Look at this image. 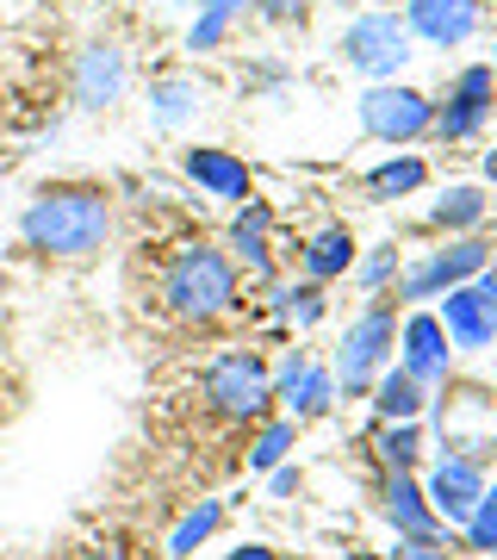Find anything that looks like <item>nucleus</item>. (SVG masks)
I'll list each match as a JSON object with an SVG mask.
<instances>
[{"mask_svg":"<svg viewBox=\"0 0 497 560\" xmlns=\"http://www.w3.org/2000/svg\"><path fill=\"white\" fill-rule=\"evenodd\" d=\"M392 349H398V318H392L386 300H374L355 324H348V337H342V349H336V368H330V374H336V393L360 399V393L379 381V368H392Z\"/></svg>","mask_w":497,"mask_h":560,"instance_id":"nucleus-4","label":"nucleus"},{"mask_svg":"<svg viewBox=\"0 0 497 560\" xmlns=\"http://www.w3.org/2000/svg\"><path fill=\"white\" fill-rule=\"evenodd\" d=\"M156 113H162V119H180V113H187V88H180V81H162V88H156Z\"/></svg>","mask_w":497,"mask_h":560,"instance_id":"nucleus-30","label":"nucleus"},{"mask_svg":"<svg viewBox=\"0 0 497 560\" xmlns=\"http://www.w3.org/2000/svg\"><path fill=\"white\" fill-rule=\"evenodd\" d=\"M492 101H497V75L485 69V62H473V69L454 81V101L436 113V125H429V131H436L441 143L473 138L478 125H485V113H492Z\"/></svg>","mask_w":497,"mask_h":560,"instance_id":"nucleus-10","label":"nucleus"},{"mask_svg":"<svg viewBox=\"0 0 497 560\" xmlns=\"http://www.w3.org/2000/svg\"><path fill=\"white\" fill-rule=\"evenodd\" d=\"M274 399L286 405V418L293 423H318L330 405H336V374L323 368V361L311 355H286V368H280V381H274Z\"/></svg>","mask_w":497,"mask_h":560,"instance_id":"nucleus-8","label":"nucleus"},{"mask_svg":"<svg viewBox=\"0 0 497 560\" xmlns=\"http://www.w3.org/2000/svg\"><path fill=\"white\" fill-rule=\"evenodd\" d=\"M379 499H386V517L398 523V536H404V541H441V517L429 511V492H423L404 467H392V474H386Z\"/></svg>","mask_w":497,"mask_h":560,"instance_id":"nucleus-14","label":"nucleus"},{"mask_svg":"<svg viewBox=\"0 0 497 560\" xmlns=\"http://www.w3.org/2000/svg\"><path fill=\"white\" fill-rule=\"evenodd\" d=\"M113 237V194L99 180H44L20 212V243L50 261H87Z\"/></svg>","mask_w":497,"mask_h":560,"instance_id":"nucleus-1","label":"nucleus"},{"mask_svg":"<svg viewBox=\"0 0 497 560\" xmlns=\"http://www.w3.org/2000/svg\"><path fill=\"white\" fill-rule=\"evenodd\" d=\"M360 125H367V138H379V143H411L436 125V101L417 94V88H386V81H379V88L360 94Z\"/></svg>","mask_w":497,"mask_h":560,"instance_id":"nucleus-5","label":"nucleus"},{"mask_svg":"<svg viewBox=\"0 0 497 560\" xmlns=\"http://www.w3.org/2000/svg\"><path fill=\"white\" fill-rule=\"evenodd\" d=\"M256 13L268 25H298L305 13H311V0H256Z\"/></svg>","mask_w":497,"mask_h":560,"instance_id":"nucleus-28","label":"nucleus"},{"mask_svg":"<svg viewBox=\"0 0 497 560\" xmlns=\"http://www.w3.org/2000/svg\"><path fill=\"white\" fill-rule=\"evenodd\" d=\"M404 57H411V25L398 13H367L342 32V62L360 75H398Z\"/></svg>","mask_w":497,"mask_h":560,"instance_id":"nucleus-6","label":"nucleus"},{"mask_svg":"<svg viewBox=\"0 0 497 560\" xmlns=\"http://www.w3.org/2000/svg\"><path fill=\"white\" fill-rule=\"evenodd\" d=\"M87 560H125V548H113V541H99V548H87Z\"/></svg>","mask_w":497,"mask_h":560,"instance_id":"nucleus-35","label":"nucleus"},{"mask_svg":"<svg viewBox=\"0 0 497 560\" xmlns=\"http://www.w3.org/2000/svg\"><path fill=\"white\" fill-rule=\"evenodd\" d=\"M298 268H305V280H336V275H348V268H355V231H348V224H323L318 237L305 243Z\"/></svg>","mask_w":497,"mask_h":560,"instance_id":"nucleus-19","label":"nucleus"},{"mask_svg":"<svg viewBox=\"0 0 497 560\" xmlns=\"http://www.w3.org/2000/svg\"><path fill=\"white\" fill-rule=\"evenodd\" d=\"M478 219H485V194H478V187H448L441 206L429 212L436 231H466V224H478Z\"/></svg>","mask_w":497,"mask_h":560,"instance_id":"nucleus-21","label":"nucleus"},{"mask_svg":"<svg viewBox=\"0 0 497 560\" xmlns=\"http://www.w3.org/2000/svg\"><path fill=\"white\" fill-rule=\"evenodd\" d=\"M485 175H492V180H497V150H492V156H485Z\"/></svg>","mask_w":497,"mask_h":560,"instance_id":"nucleus-36","label":"nucleus"},{"mask_svg":"<svg viewBox=\"0 0 497 560\" xmlns=\"http://www.w3.org/2000/svg\"><path fill=\"white\" fill-rule=\"evenodd\" d=\"M274 492H280V499H286V492H298V474H293V467H280V474H274Z\"/></svg>","mask_w":497,"mask_h":560,"instance_id":"nucleus-32","label":"nucleus"},{"mask_svg":"<svg viewBox=\"0 0 497 560\" xmlns=\"http://www.w3.org/2000/svg\"><path fill=\"white\" fill-rule=\"evenodd\" d=\"M230 560H274V548H261V541H249V548H237Z\"/></svg>","mask_w":497,"mask_h":560,"instance_id":"nucleus-33","label":"nucleus"},{"mask_svg":"<svg viewBox=\"0 0 497 560\" xmlns=\"http://www.w3.org/2000/svg\"><path fill=\"white\" fill-rule=\"evenodd\" d=\"M180 168L205 187V194H218V200H256V180H249V162L230 156V150H212V143H199L180 156Z\"/></svg>","mask_w":497,"mask_h":560,"instance_id":"nucleus-16","label":"nucleus"},{"mask_svg":"<svg viewBox=\"0 0 497 560\" xmlns=\"http://www.w3.org/2000/svg\"><path fill=\"white\" fill-rule=\"evenodd\" d=\"M398 560H454L448 548H436V541H404L398 548Z\"/></svg>","mask_w":497,"mask_h":560,"instance_id":"nucleus-31","label":"nucleus"},{"mask_svg":"<svg viewBox=\"0 0 497 560\" xmlns=\"http://www.w3.org/2000/svg\"><path fill=\"white\" fill-rule=\"evenodd\" d=\"M417 455H423L417 418H411V423H386V430H379V460H386V474H392V467H404V474H411V467H417Z\"/></svg>","mask_w":497,"mask_h":560,"instance_id":"nucleus-22","label":"nucleus"},{"mask_svg":"<svg viewBox=\"0 0 497 560\" xmlns=\"http://www.w3.org/2000/svg\"><path fill=\"white\" fill-rule=\"evenodd\" d=\"M162 305L187 324H212L237 305V261L212 243H180L162 268Z\"/></svg>","mask_w":497,"mask_h":560,"instance_id":"nucleus-2","label":"nucleus"},{"mask_svg":"<svg viewBox=\"0 0 497 560\" xmlns=\"http://www.w3.org/2000/svg\"><path fill=\"white\" fill-rule=\"evenodd\" d=\"M460 529H466V548H473V555H497V486L478 492L473 517L460 523Z\"/></svg>","mask_w":497,"mask_h":560,"instance_id":"nucleus-24","label":"nucleus"},{"mask_svg":"<svg viewBox=\"0 0 497 560\" xmlns=\"http://www.w3.org/2000/svg\"><path fill=\"white\" fill-rule=\"evenodd\" d=\"M224 32H230V13H199V25L187 32V44H193V50H212Z\"/></svg>","mask_w":497,"mask_h":560,"instance_id":"nucleus-29","label":"nucleus"},{"mask_svg":"<svg viewBox=\"0 0 497 560\" xmlns=\"http://www.w3.org/2000/svg\"><path fill=\"white\" fill-rule=\"evenodd\" d=\"M367 393H374V411L386 423H411L423 411V399H429V386H423L411 368H379V381L367 386Z\"/></svg>","mask_w":497,"mask_h":560,"instance_id":"nucleus-18","label":"nucleus"},{"mask_svg":"<svg viewBox=\"0 0 497 560\" xmlns=\"http://www.w3.org/2000/svg\"><path fill=\"white\" fill-rule=\"evenodd\" d=\"M268 231H274V206H268V200H249L237 212V224H230V249H237V261L256 280H274V249H268Z\"/></svg>","mask_w":497,"mask_h":560,"instance_id":"nucleus-17","label":"nucleus"},{"mask_svg":"<svg viewBox=\"0 0 497 560\" xmlns=\"http://www.w3.org/2000/svg\"><path fill=\"white\" fill-rule=\"evenodd\" d=\"M242 0H199V13H237Z\"/></svg>","mask_w":497,"mask_h":560,"instance_id":"nucleus-34","label":"nucleus"},{"mask_svg":"<svg viewBox=\"0 0 497 560\" xmlns=\"http://www.w3.org/2000/svg\"><path fill=\"white\" fill-rule=\"evenodd\" d=\"M441 330H448L454 349H492V342H497L492 312H485V300H478L473 280H460V287L441 293Z\"/></svg>","mask_w":497,"mask_h":560,"instance_id":"nucleus-15","label":"nucleus"},{"mask_svg":"<svg viewBox=\"0 0 497 560\" xmlns=\"http://www.w3.org/2000/svg\"><path fill=\"white\" fill-rule=\"evenodd\" d=\"M218 523H224V504H218V499H205L199 511H187V517H180V529L168 536V555H193L199 541L218 529Z\"/></svg>","mask_w":497,"mask_h":560,"instance_id":"nucleus-23","label":"nucleus"},{"mask_svg":"<svg viewBox=\"0 0 497 560\" xmlns=\"http://www.w3.org/2000/svg\"><path fill=\"white\" fill-rule=\"evenodd\" d=\"M355 560H374V555H355Z\"/></svg>","mask_w":497,"mask_h":560,"instance_id":"nucleus-37","label":"nucleus"},{"mask_svg":"<svg viewBox=\"0 0 497 560\" xmlns=\"http://www.w3.org/2000/svg\"><path fill=\"white\" fill-rule=\"evenodd\" d=\"M280 305H286V312H293L298 324H318V318H323V293H318V280H311V287H293V293H286Z\"/></svg>","mask_w":497,"mask_h":560,"instance_id":"nucleus-26","label":"nucleus"},{"mask_svg":"<svg viewBox=\"0 0 497 560\" xmlns=\"http://www.w3.org/2000/svg\"><path fill=\"white\" fill-rule=\"evenodd\" d=\"M398 368H411L423 386H441L448 381V355H454V342H448V330H441L436 312H417V318L404 324V337H398Z\"/></svg>","mask_w":497,"mask_h":560,"instance_id":"nucleus-13","label":"nucleus"},{"mask_svg":"<svg viewBox=\"0 0 497 560\" xmlns=\"http://www.w3.org/2000/svg\"><path fill=\"white\" fill-rule=\"evenodd\" d=\"M429 511H436L441 523H466L473 517V504H478V492H485V474H478V460L473 455H441V467L429 474Z\"/></svg>","mask_w":497,"mask_h":560,"instance_id":"nucleus-11","label":"nucleus"},{"mask_svg":"<svg viewBox=\"0 0 497 560\" xmlns=\"http://www.w3.org/2000/svg\"><path fill=\"white\" fill-rule=\"evenodd\" d=\"M404 25L417 38L454 50V44H466L478 32V0H404Z\"/></svg>","mask_w":497,"mask_h":560,"instance_id":"nucleus-12","label":"nucleus"},{"mask_svg":"<svg viewBox=\"0 0 497 560\" xmlns=\"http://www.w3.org/2000/svg\"><path fill=\"white\" fill-rule=\"evenodd\" d=\"M478 268H492V243L460 237V243H448V249H436L429 261H417L411 275L398 280V293H392V300H441L448 287H460V280H473Z\"/></svg>","mask_w":497,"mask_h":560,"instance_id":"nucleus-7","label":"nucleus"},{"mask_svg":"<svg viewBox=\"0 0 497 560\" xmlns=\"http://www.w3.org/2000/svg\"><path fill=\"white\" fill-rule=\"evenodd\" d=\"M423 180H429V168H423L417 156H392V162H379L374 175H367V187H374L379 200H398V194H417Z\"/></svg>","mask_w":497,"mask_h":560,"instance_id":"nucleus-20","label":"nucleus"},{"mask_svg":"<svg viewBox=\"0 0 497 560\" xmlns=\"http://www.w3.org/2000/svg\"><path fill=\"white\" fill-rule=\"evenodd\" d=\"M125 81H131V62H125V50L113 38H94L81 44L75 57V75H69V88H75V106H113L125 94Z\"/></svg>","mask_w":497,"mask_h":560,"instance_id":"nucleus-9","label":"nucleus"},{"mask_svg":"<svg viewBox=\"0 0 497 560\" xmlns=\"http://www.w3.org/2000/svg\"><path fill=\"white\" fill-rule=\"evenodd\" d=\"M485 560H497V555H485Z\"/></svg>","mask_w":497,"mask_h":560,"instance_id":"nucleus-38","label":"nucleus"},{"mask_svg":"<svg viewBox=\"0 0 497 560\" xmlns=\"http://www.w3.org/2000/svg\"><path fill=\"white\" fill-rule=\"evenodd\" d=\"M205 405L230 423H249V418H268L274 405V374L256 349H224L212 368H205Z\"/></svg>","mask_w":497,"mask_h":560,"instance_id":"nucleus-3","label":"nucleus"},{"mask_svg":"<svg viewBox=\"0 0 497 560\" xmlns=\"http://www.w3.org/2000/svg\"><path fill=\"white\" fill-rule=\"evenodd\" d=\"M392 275H398V249L386 243L379 256H367V268H360V287H367V293H379V287H386Z\"/></svg>","mask_w":497,"mask_h":560,"instance_id":"nucleus-27","label":"nucleus"},{"mask_svg":"<svg viewBox=\"0 0 497 560\" xmlns=\"http://www.w3.org/2000/svg\"><path fill=\"white\" fill-rule=\"evenodd\" d=\"M293 442H298V423H293V418H274V423H268V430L256 436V448H249V467H256V474H268V467H280Z\"/></svg>","mask_w":497,"mask_h":560,"instance_id":"nucleus-25","label":"nucleus"}]
</instances>
